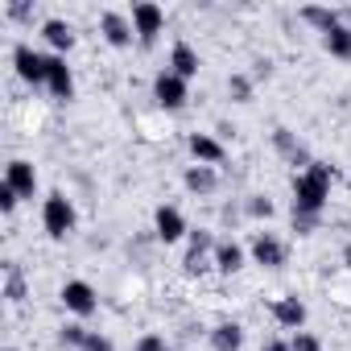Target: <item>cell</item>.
<instances>
[{"label":"cell","mask_w":351,"mask_h":351,"mask_svg":"<svg viewBox=\"0 0 351 351\" xmlns=\"http://www.w3.org/2000/svg\"><path fill=\"white\" fill-rule=\"evenodd\" d=\"M330 182H335V169L314 161L310 169L293 173V215H310L318 219L326 211V199H330Z\"/></svg>","instance_id":"cell-1"},{"label":"cell","mask_w":351,"mask_h":351,"mask_svg":"<svg viewBox=\"0 0 351 351\" xmlns=\"http://www.w3.org/2000/svg\"><path fill=\"white\" fill-rule=\"evenodd\" d=\"M75 203L62 195V191H54V195H46V203H42V228H46V236L50 240H66L71 232H75Z\"/></svg>","instance_id":"cell-2"},{"label":"cell","mask_w":351,"mask_h":351,"mask_svg":"<svg viewBox=\"0 0 351 351\" xmlns=\"http://www.w3.org/2000/svg\"><path fill=\"white\" fill-rule=\"evenodd\" d=\"M132 29H136V42L149 50V46H157V38H161V29H165V13H161V5H153V0H141V5H132Z\"/></svg>","instance_id":"cell-3"},{"label":"cell","mask_w":351,"mask_h":351,"mask_svg":"<svg viewBox=\"0 0 351 351\" xmlns=\"http://www.w3.org/2000/svg\"><path fill=\"white\" fill-rule=\"evenodd\" d=\"M153 99H157L165 112H178V108H186V99H191V83L178 79V75L165 66V71H157V79H153Z\"/></svg>","instance_id":"cell-4"},{"label":"cell","mask_w":351,"mask_h":351,"mask_svg":"<svg viewBox=\"0 0 351 351\" xmlns=\"http://www.w3.org/2000/svg\"><path fill=\"white\" fill-rule=\"evenodd\" d=\"M99 34H104V42H108L112 50H128L132 38H136L132 17H128V13H116V9H108V13L99 17Z\"/></svg>","instance_id":"cell-5"},{"label":"cell","mask_w":351,"mask_h":351,"mask_svg":"<svg viewBox=\"0 0 351 351\" xmlns=\"http://www.w3.org/2000/svg\"><path fill=\"white\" fill-rule=\"evenodd\" d=\"M58 298H62V306H66L75 318H91V314L99 310V298H95V289H91L87 281H66Z\"/></svg>","instance_id":"cell-6"},{"label":"cell","mask_w":351,"mask_h":351,"mask_svg":"<svg viewBox=\"0 0 351 351\" xmlns=\"http://www.w3.org/2000/svg\"><path fill=\"white\" fill-rule=\"evenodd\" d=\"M13 66H17V75L25 79V83H34V87H46V54H38L34 46H13Z\"/></svg>","instance_id":"cell-7"},{"label":"cell","mask_w":351,"mask_h":351,"mask_svg":"<svg viewBox=\"0 0 351 351\" xmlns=\"http://www.w3.org/2000/svg\"><path fill=\"white\" fill-rule=\"evenodd\" d=\"M46 91L54 99H71L75 95V75H71L62 54H46Z\"/></svg>","instance_id":"cell-8"},{"label":"cell","mask_w":351,"mask_h":351,"mask_svg":"<svg viewBox=\"0 0 351 351\" xmlns=\"http://www.w3.org/2000/svg\"><path fill=\"white\" fill-rule=\"evenodd\" d=\"M153 232H157L161 244H178L191 228H186V215H182L178 207H157V215H153Z\"/></svg>","instance_id":"cell-9"},{"label":"cell","mask_w":351,"mask_h":351,"mask_svg":"<svg viewBox=\"0 0 351 351\" xmlns=\"http://www.w3.org/2000/svg\"><path fill=\"white\" fill-rule=\"evenodd\" d=\"M186 149H191V157H195L199 165H223V157H228L223 141L211 136V132H191V136H186Z\"/></svg>","instance_id":"cell-10"},{"label":"cell","mask_w":351,"mask_h":351,"mask_svg":"<svg viewBox=\"0 0 351 351\" xmlns=\"http://www.w3.org/2000/svg\"><path fill=\"white\" fill-rule=\"evenodd\" d=\"M207 256H215V240H211V232H191V252H186V261H182V269L191 273V277H199V273H207L215 261H207Z\"/></svg>","instance_id":"cell-11"},{"label":"cell","mask_w":351,"mask_h":351,"mask_svg":"<svg viewBox=\"0 0 351 351\" xmlns=\"http://www.w3.org/2000/svg\"><path fill=\"white\" fill-rule=\"evenodd\" d=\"M248 252H252V261H256L261 269H281V265H285V244H281L273 232H256Z\"/></svg>","instance_id":"cell-12"},{"label":"cell","mask_w":351,"mask_h":351,"mask_svg":"<svg viewBox=\"0 0 351 351\" xmlns=\"http://www.w3.org/2000/svg\"><path fill=\"white\" fill-rule=\"evenodd\" d=\"M169 71L178 75V79H195L199 71H203V58H199V50L191 46V42H173V50H169Z\"/></svg>","instance_id":"cell-13"},{"label":"cell","mask_w":351,"mask_h":351,"mask_svg":"<svg viewBox=\"0 0 351 351\" xmlns=\"http://www.w3.org/2000/svg\"><path fill=\"white\" fill-rule=\"evenodd\" d=\"M5 182L21 195V199H34V191H38V169L29 165V161H21V157H13L9 165H5Z\"/></svg>","instance_id":"cell-14"},{"label":"cell","mask_w":351,"mask_h":351,"mask_svg":"<svg viewBox=\"0 0 351 351\" xmlns=\"http://www.w3.org/2000/svg\"><path fill=\"white\" fill-rule=\"evenodd\" d=\"M42 38H46V46H50L54 54H62V58L75 50V25H71V21H62V17L42 21Z\"/></svg>","instance_id":"cell-15"},{"label":"cell","mask_w":351,"mask_h":351,"mask_svg":"<svg viewBox=\"0 0 351 351\" xmlns=\"http://www.w3.org/2000/svg\"><path fill=\"white\" fill-rule=\"evenodd\" d=\"M273 318H277V326H285V330H302V326H306V302L293 298V293H285V298L273 302Z\"/></svg>","instance_id":"cell-16"},{"label":"cell","mask_w":351,"mask_h":351,"mask_svg":"<svg viewBox=\"0 0 351 351\" xmlns=\"http://www.w3.org/2000/svg\"><path fill=\"white\" fill-rule=\"evenodd\" d=\"M182 182H186V191L191 195H215L219 191V169L215 165H186V173H182Z\"/></svg>","instance_id":"cell-17"},{"label":"cell","mask_w":351,"mask_h":351,"mask_svg":"<svg viewBox=\"0 0 351 351\" xmlns=\"http://www.w3.org/2000/svg\"><path fill=\"white\" fill-rule=\"evenodd\" d=\"M273 145H277V153L289 161V165H302V169H310L314 161H310V153H306V145L289 132V128H273Z\"/></svg>","instance_id":"cell-18"},{"label":"cell","mask_w":351,"mask_h":351,"mask_svg":"<svg viewBox=\"0 0 351 351\" xmlns=\"http://www.w3.org/2000/svg\"><path fill=\"white\" fill-rule=\"evenodd\" d=\"M211 261H215V269H219L223 277H232V273H240V269H244V248H240L236 240H219Z\"/></svg>","instance_id":"cell-19"},{"label":"cell","mask_w":351,"mask_h":351,"mask_svg":"<svg viewBox=\"0 0 351 351\" xmlns=\"http://www.w3.org/2000/svg\"><path fill=\"white\" fill-rule=\"evenodd\" d=\"M211 347L215 351H240L244 347V326L240 322H219L211 330Z\"/></svg>","instance_id":"cell-20"},{"label":"cell","mask_w":351,"mask_h":351,"mask_svg":"<svg viewBox=\"0 0 351 351\" xmlns=\"http://www.w3.org/2000/svg\"><path fill=\"white\" fill-rule=\"evenodd\" d=\"M322 46H326L330 58H343V62H347V58H351V25L339 21L330 34H322Z\"/></svg>","instance_id":"cell-21"},{"label":"cell","mask_w":351,"mask_h":351,"mask_svg":"<svg viewBox=\"0 0 351 351\" xmlns=\"http://www.w3.org/2000/svg\"><path fill=\"white\" fill-rule=\"evenodd\" d=\"M302 21H310L318 34H330V29L339 25V13H335V9H318V5H306V9H302Z\"/></svg>","instance_id":"cell-22"},{"label":"cell","mask_w":351,"mask_h":351,"mask_svg":"<svg viewBox=\"0 0 351 351\" xmlns=\"http://www.w3.org/2000/svg\"><path fill=\"white\" fill-rule=\"evenodd\" d=\"M87 326L83 322H66L62 330H58V339H62V347H75V351H83V343H87Z\"/></svg>","instance_id":"cell-23"},{"label":"cell","mask_w":351,"mask_h":351,"mask_svg":"<svg viewBox=\"0 0 351 351\" xmlns=\"http://www.w3.org/2000/svg\"><path fill=\"white\" fill-rule=\"evenodd\" d=\"M5 298H9V302H21V298H25V281H21V273H17V265H5Z\"/></svg>","instance_id":"cell-24"},{"label":"cell","mask_w":351,"mask_h":351,"mask_svg":"<svg viewBox=\"0 0 351 351\" xmlns=\"http://www.w3.org/2000/svg\"><path fill=\"white\" fill-rule=\"evenodd\" d=\"M228 95H232L236 104H248V99H252V79H248V75H232V79H228Z\"/></svg>","instance_id":"cell-25"},{"label":"cell","mask_w":351,"mask_h":351,"mask_svg":"<svg viewBox=\"0 0 351 351\" xmlns=\"http://www.w3.org/2000/svg\"><path fill=\"white\" fill-rule=\"evenodd\" d=\"M273 211H277V207H273L269 195H252V199H248V215H252V219H273Z\"/></svg>","instance_id":"cell-26"},{"label":"cell","mask_w":351,"mask_h":351,"mask_svg":"<svg viewBox=\"0 0 351 351\" xmlns=\"http://www.w3.org/2000/svg\"><path fill=\"white\" fill-rule=\"evenodd\" d=\"M289 347H293V351H322V339L310 335V330H298V335L289 339Z\"/></svg>","instance_id":"cell-27"},{"label":"cell","mask_w":351,"mask_h":351,"mask_svg":"<svg viewBox=\"0 0 351 351\" xmlns=\"http://www.w3.org/2000/svg\"><path fill=\"white\" fill-rule=\"evenodd\" d=\"M17 203H21V195H17L9 182H0V211H5V215H13V211H17Z\"/></svg>","instance_id":"cell-28"},{"label":"cell","mask_w":351,"mask_h":351,"mask_svg":"<svg viewBox=\"0 0 351 351\" xmlns=\"http://www.w3.org/2000/svg\"><path fill=\"white\" fill-rule=\"evenodd\" d=\"M136 351H169V343L161 335H141L136 339Z\"/></svg>","instance_id":"cell-29"},{"label":"cell","mask_w":351,"mask_h":351,"mask_svg":"<svg viewBox=\"0 0 351 351\" xmlns=\"http://www.w3.org/2000/svg\"><path fill=\"white\" fill-rule=\"evenodd\" d=\"M83 351H112V339H108V335H99V330H91V335H87V343H83Z\"/></svg>","instance_id":"cell-30"},{"label":"cell","mask_w":351,"mask_h":351,"mask_svg":"<svg viewBox=\"0 0 351 351\" xmlns=\"http://www.w3.org/2000/svg\"><path fill=\"white\" fill-rule=\"evenodd\" d=\"M314 223H318V219H310V215H293V232H298V236H310Z\"/></svg>","instance_id":"cell-31"},{"label":"cell","mask_w":351,"mask_h":351,"mask_svg":"<svg viewBox=\"0 0 351 351\" xmlns=\"http://www.w3.org/2000/svg\"><path fill=\"white\" fill-rule=\"evenodd\" d=\"M265 351H293V347H289V339H269Z\"/></svg>","instance_id":"cell-32"},{"label":"cell","mask_w":351,"mask_h":351,"mask_svg":"<svg viewBox=\"0 0 351 351\" xmlns=\"http://www.w3.org/2000/svg\"><path fill=\"white\" fill-rule=\"evenodd\" d=\"M5 351H21V347H5Z\"/></svg>","instance_id":"cell-33"}]
</instances>
